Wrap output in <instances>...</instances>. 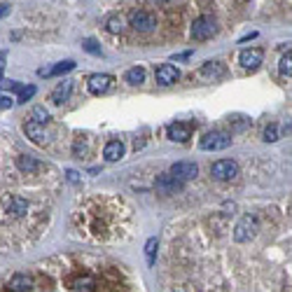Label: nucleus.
<instances>
[{
	"label": "nucleus",
	"mask_w": 292,
	"mask_h": 292,
	"mask_svg": "<svg viewBox=\"0 0 292 292\" xmlns=\"http://www.w3.org/2000/svg\"><path fill=\"white\" fill-rule=\"evenodd\" d=\"M229 145H231V136L224 131H208L199 140V148L203 152H220V150H227Z\"/></svg>",
	"instance_id": "f257e3e1"
},
{
	"label": "nucleus",
	"mask_w": 292,
	"mask_h": 292,
	"mask_svg": "<svg viewBox=\"0 0 292 292\" xmlns=\"http://www.w3.org/2000/svg\"><path fill=\"white\" fill-rule=\"evenodd\" d=\"M259 231V222L257 218H252V215H246V218H241L239 224L234 227V241L236 243H248L257 236Z\"/></svg>",
	"instance_id": "f03ea898"
},
{
	"label": "nucleus",
	"mask_w": 292,
	"mask_h": 292,
	"mask_svg": "<svg viewBox=\"0 0 292 292\" xmlns=\"http://www.w3.org/2000/svg\"><path fill=\"white\" fill-rule=\"evenodd\" d=\"M215 33H218V21L213 17H208V14L196 17L194 23H192V38H194V40H208V38H213Z\"/></svg>",
	"instance_id": "7ed1b4c3"
},
{
	"label": "nucleus",
	"mask_w": 292,
	"mask_h": 292,
	"mask_svg": "<svg viewBox=\"0 0 292 292\" xmlns=\"http://www.w3.org/2000/svg\"><path fill=\"white\" fill-rule=\"evenodd\" d=\"M211 176L220 183H227V180H236L239 178V164L234 159H220L211 166Z\"/></svg>",
	"instance_id": "20e7f679"
},
{
	"label": "nucleus",
	"mask_w": 292,
	"mask_h": 292,
	"mask_svg": "<svg viewBox=\"0 0 292 292\" xmlns=\"http://www.w3.org/2000/svg\"><path fill=\"white\" fill-rule=\"evenodd\" d=\"M23 131H26V136H28L35 145H47L52 140V131H49L42 122H35V120L26 122V124H23Z\"/></svg>",
	"instance_id": "39448f33"
},
{
	"label": "nucleus",
	"mask_w": 292,
	"mask_h": 292,
	"mask_svg": "<svg viewBox=\"0 0 292 292\" xmlns=\"http://www.w3.org/2000/svg\"><path fill=\"white\" fill-rule=\"evenodd\" d=\"M129 23H131L138 33H150V31H155V26H157V17L150 14V12L138 10V12H131Z\"/></svg>",
	"instance_id": "423d86ee"
},
{
	"label": "nucleus",
	"mask_w": 292,
	"mask_h": 292,
	"mask_svg": "<svg viewBox=\"0 0 292 292\" xmlns=\"http://www.w3.org/2000/svg\"><path fill=\"white\" fill-rule=\"evenodd\" d=\"M168 173L173 178H178L180 183H189V180H194L199 176V166H196L194 161H176Z\"/></svg>",
	"instance_id": "0eeeda50"
},
{
	"label": "nucleus",
	"mask_w": 292,
	"mask_h": 292,
	"mask_svg": "<svg viewBox=\"0 0 292 292\" xmlns=\"http://www.w3.org/2000/svg\"><path fill=\"white\" fill-rule=\"evenodd\" d=\"M185 183H180L178 178H173L171 173H161V176H157L155 180V189L159 192V194H178L180 189H183Z\"/></svg>",
	"instance_id": "6e6552de"
},
{
	"label": "nucleus",
	"mask_w": 292,
	"mask_h": 292,
	"mask_svg": "<svg viewBox=\"0 0 292 292\" xmlns=\"http://www.w3.org/2000/svg\"><path fill=\"white\" fill-rule=\"evenodd\" d=\"M264 61V52L259 47H252V49H243L239 54V63L243 66L246 70H257Z\"/></svg>",
	"instance_id": "1a4fd4ad"
},
{
	"label": "nucleus",
	"mask_w": 292,
	"mask_h": 292,
	"mask_svg": "<svg viewBox=\"0 0 292 292\" xmlns=\"http://www.w3.org/2000/svg\"><path fill=\"white\" fill-rule=\"evenodd\" d=\"M110 86H112V75H108V73H96L86 82V89H89V94H94V96L105 94Z\"/></svg>",
	"instance_id": "9d476101"
},
{
	"label": "nucleus",
	"mask_w": 292,
	"mask_h": 292,
	"mask_svg": "<svg viewBox=\"0 0 292 292\" xmlns=\"http://www.w3.org/2000/svg\"><path fill=\"white\" fill-rule=\"evenodd\" d=\"M155 77L159 84L168 86V84H176L178 80H180V70L176 68V66H171V63H164V66H159V68L155 70Z\"/></svg>",
	"instance_id": "9b49d317"
},
{
	"label": "nucleus",
	"mask_w": 292,
	"mask_h": 292,
	"mask_svg": "<svg viewBox=\"0 0 292 292\" xmlns=\"http://www.w3.org/2000/svg\"><path fill=\"white\" fill-rule=\"evenodd\" d=\"M224 75H227V68H224V63L220 61H206L203 63V68H201V77H206V80H222Z\"/></svg>",
	"instance_id": "f8f14e48"
},
{
	"label": "nucleus",
	"mask_w": 292,
	"mask_h": 292,
	"mask_svg": "<svg viewBox=\"0 0 292 292\" xmlns=\"http://www.w3.org/2000/svg\"><path fill=\"white\" fill-rule=\"evenodd\" d=\"M73 68H75V61H73V59H68V61L56 63L54 68H40V70H38V75H40V77H54V75H66V73H70Z\"/></svg>",
	"instance_id": "ddd939ff"
},
{
	"label": "nucleus",
	"mask_w": 292,
	"mask_h": 292,
	"mask_svg": "<svg viewBox=\"0 0 292 292\" xmlns=\"http://www.w3.org/2000/svg\"><path fill=\"white\" fill-rule=\"evenodd\" d=\"M17 168L21 173H26V176H31V173L40 171L42 164L38 159H33V157H28V155H21V157H17Z\"/></svg>",
	"instance_id": "4468645a"
},
{
	"label": "nucleus",
	"mask_w": 292,
	"mask_h": 292,
	"mask_svg": "<svg viewBox=\"0 0 292 292\" xmlns=\"http://www.w3.org/2000/svg\"><path fill=\"white\" fill-rule=\"evenodd\" d=\"M70 94H73V82L63 80L61 84H59L56 89L52 92V101H54L56 105H63V103H66V101L70 98Z\"/></svg>",
	"instance_id": "2eb2a0df"
},
{
	"label": "nucleus",
	"mask_w": 292,
	"mask_h": 292,
	"mask_svg": "<svg viewBox=\"0 0 292 292\" xmlns=\"http://www.w3.org/2000/svg\"><path fill=\"white\" fill-rule=\"evenodd\" d=\"M103 157L105 161H120L124 157V143L122 140H110L103 150Z\"/></svg>",
	"instance_id": "dca6fc26"
},
{
	"label": "nucleus",
	"mask_w": 292,
	"mask_h": 292,
	"mask_svg": "<svg viewBox=\"0 0 292 292\" xmlns=\"http://www.w3.org/2000/svg\"><path fill=\"white\" fill-rule=\"evenodd\" d=\"M168 138L171 140H176V143H185L189 138V126L187 124H180V122H176V124L168 126Z\"/></svg>",
	"instance_id": "f3484780"
},
{
	"label": "nucleus",
	"mask_w": 292,
	"mask_h": 292,
	"mask_svg": "<svg viewBox=\"0 0 292 292\" xmlns=\"http://www.w3.org/2000/svg\"><path fill=\"white\" fill-rule=\"evenodd\" d=\"M7 287L10 290H33V278L26 274H14Z\"/></svg>",
	"instance_id": "a211bd4d"
},
{
	"label": "nucleus",
	"mask_w": 292,
	"mask_h": 292,
	"mask_svg": "<svg viewBox=\"0 0 292 292\" xmlns=\"http://www.w3.org/2000/svg\"><path fill=\"white\" fill-rule=\"evenodd\" d=\"M124 28H126L124 19L117 17V14H110V17L105 19V31H108V33H122Z\"/></svg>",
	"instance_id": "6ab92c4d"
},
{
	"label": "nucleus",
	"mask_w": 292,
	"mask_h": 292,
	"mask_svg": "<svg viewBox=\"0 0 292 292\" xmlns=\"http://www.w3.org/2000/svg\"><path fill=\"white\" fill-rule=\"evenodd\" d=\"M124 80L129 82V84H133V86L143 84V82H145V70L138 68V66H136V68H129V70H126V75H124Z\"/></svg>",
	"instance_id": "aec40b11"
},
{
	"label": "nucleus",
	"mask_w": 292,
	"mask_h": 292,
	"mask_svg": "<svg viewBox=\"0 0 292 292\" xmlns=\"http://www.w3.org/2000/svg\"><path fill=\"white\" fill-rule=\"evenodd\" d=\"M26 211H28V201H26V199H19V196H14V199L10 201V213H12V215L21 218V215H26Z\"/></svg>",
	"instance_id": "412c9836"
},
{
	"label": "nucleus",
	"mask_w": 292,
	"mask_h": 292,
	"mask_svg": "<svg viewBox=\"0 0 292 292\" xmlns=\"http://www.w3.org/2000/svg\"><path fill=\"white\" fill-rule=\"evenodd\" d=\"M278 73H281L283 77H290V75H292V54H290V49H287V54H283V56H281Z\"/></svg>",
	"instance_id": "4be33fe9"
},
{
	"label": "nucleus",
	"mask_w": 292,
	"mask_h": 292,
	"mask_svg": "<svg viewBox=\"0 0 292 292\" xmlns=\"http://www.w3.org/2000/svg\"><path fill=\"white\" fill-rule=\"evenodd\" d=\"M157 246H159V243H157V239H150L148 243H145V255H148V264H150V267H152V264H155Z\"/></svg>",
	"instance_id": "5701e85b"
},
{
	"label": "nucleus",
	"mask_w": 292,
	"mask_h": 292,
	"mask_svg": "<svg viewBox=\"0 0 292 292\" xmlns=\"http://www.w3.org/2000/svg\"><path fill=\"white\" fill-rule=\"evenodd\" d=\"M278 138H281V131H278V126L276 124H269L264 129V140H267V143H276Z\"/></svg>",
	"instance_id": "b1692460"
},
{
	"label": "nucleus",
	"mask_w": 292,
	"mask_h": 292,
	"mask_svg": "<svg viewBox=\"0 0 292 292\" xmlns=\"http://www.w3.org/2000/svg\"><path fill=\"white\" fill-rule=\"evenodd\" d=\"M82 49H84V52H89V54H94V56H101V45H98L96 40H92V38L82 42Z\"/></svg>",
	"instance_id": "393cba45"
},
{
	"label": "nucleus",
	"mask_w": 292,
	"mask_h": 292,
	"mask_svg": "<svg viewBox=\"0 0 292 292\" xmlns=\"http://www.w3.org/2000/svg\"><path fill=\"white\" fill-rule=\"evenodd\" d=\"M35 96V86L31 84V86H19V103H26L28 98H33Z\"/></svg>",
	"instance_id": "a878e982"
},
{
	"label": "nucleus",
	"mask_w": 292,
	"mask_h": 292,
	"mask_svg": "<svg viewBox=\"0 0 292 292\" xmlns=\"http://www.w3.org/2000/svg\"><path fill=\"white\" fill-rule=\"evenodd\" d=\"M33 120H35V122H42V124H47V122H49V112H47L45 108H35V110H33Z\"/></svg>",
	"instance_id": "bb28decb"
},
{
	"label": "nucleus",
	"mask_w": 292,
	"mask_h": 292,
	"mask_svg": "<svg viewBox=\"0 0 292 292\" xmlns=\"http://www.w3.org/2000/svg\"><path fill=\"white\" fill-rule=\"evenodd\" d=\"M14 105V98L12 96H0V108L5 110V108H12Z\"/></svg>",
	"instance_id": "cd10ccee"
},
{
	"label": "nucleus",
	"mask_w": 292,
	"mask_h": 292,
	"mask_svg": "<svg viewBox=\"0 0 292 292\" xmlns=\"http://www.w3.org/2000/svg\"><path fill=\"white\" fill-rule=\"evenodd\" d=\"M73 152H75V157H80V159H82V155H86V145H80V143H75Z\"/></svg>",
	"instance_id": "c85d7f7f"
},
{
	"label": "nucleus",
	"mask_w": 292,
	"mask_h": 292,
	"mask_svg": "<svg viewBox=\"0 0 292 292\" xmlns=\"http://www.w3.org/2000/svg\"><path fill=\"white\" fill-rule=\"evenodd\" d=\"M75 285H77V290H80L82 285H86V290H92V287H94V281H89V278H84V281H82V278H80V281H75Z\"/></svg>",
	"instance_id": "c756f323"
},
{
	"label": "nucleus",
	"mask_w": 292,
	"mask_h": 292,
	"mask_svg": "<svg viewBox=\"0 0 292 292\" xmlns=\"http://www.w3.org/2000/svg\"><path fill=\"white\" fill-rule=\"evenodd\" d=\"M192 56V52H183V54H173L171 56V61H185V59H189Z\"/></svg>",
	"instance_id": "7c9ffc66"
},
{
	"label": "nucleus",
	"mask_w": 292,
	"mask_h": 292,
	"mask_svg": "<svg viewBox=\"0 0 292 292\" xmlns=\"http://www.w3.org/2000/svg\"><path fill=\"white\" fill-rule=\"evenodd\" d=\"M5 59H7V52H0V82H3V66H5Z\"/></svg>",
	"instance_id": "2f4dec72"
},
{
	"label": "nucleus",
	"mask_w": 292,
	"mask_h": 292,
	"mask_svg": "<svg viewBox=\"0 0 292 292\" xmlns=\"http://www.w3.org/2000/svg\"><path fill=\"white\" fill-rule=\"evenodd\" d=\"M10 10H12L10 5H0V19H3V17H7V14H10Z\"/></svg>",
	"instance_id": "473e14b6"
},
{
	"label": "nucleus",
	"mask_w": 292,
	"mask_h": 292,
	"mask_svg": "<svg viewBox=\"0 0 292 292\" xmlns=\"http://www.w3.org/2000/svg\"><path fill=\"white\" fill-rule=\"evenodd\" d=\"M66 176H68V180H70V183H77V173H75V171H68V173H66Z\"/></svg>",
	"instance_id": "72a5a7b5"
}]
</instances>
